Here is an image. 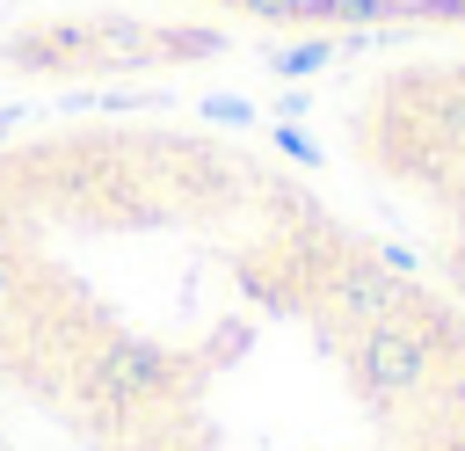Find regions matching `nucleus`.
<instances>
[{"mask_svg": "<svg viewBox=\"0 0 465 451\" xmlns=\"http://www.w3.org/2000/svg\"><path fill=\"white\" fill-rule=\"evenodd\" d=\"M0 429L22 451H465V313L189 73L0 95Z\"/></svg>", "mask_w": 465, "mask_h": 451, "instance_id": "1", "label": "nucleus"}, {"mask_svg": "<svg viewBox=\"0 0 465 451\" xmlns=\"http://www.w3.org/2000/svg\"><path fill=\"white\" fill-rule=\"evenodd\" d=\"M145 65L283 131L465 313V7L189 0Z\"/></svg>", "mask_w": 465, "mask_h": 451, "instance_id": "2", "label": "nucleus"}, {"mask_svg": "<svg viewBox=\"0 0 465 451\" xmlns=\"http://www.w3.org/2000/svg\"><path fill=\"white\" fill-rule=\"evenodd\" d=\"M0 451H22V444H15V436H7V429H0Z\"/></svg>", "mask_w": 465, "mask_h": 451, "instance_id": "3", "label": "nucleus"}]
</instances>
